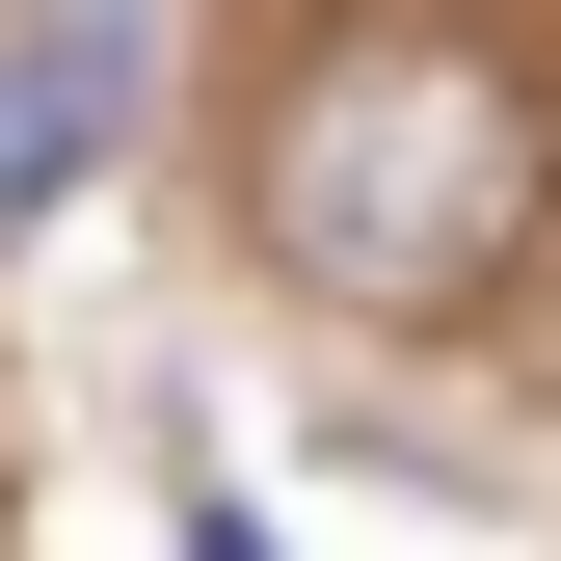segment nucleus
Listing matches in <instances>:
<instances>
[{"mask_svg":"<svg viewBox=\"0 0 561 561\" xmlns=\"http://www.w3.org/2000/svg\"><path fill=\"white\" fill-rule=\"evenodd\" d=\"M134 134V0H0V215H54Z\"/></svg>","mask_w":561,"mask_h":561,"instance_id":"obj_2","label":"nucleus"},{"mask_svg":"<svg viewBox=\"0 0 561 561\" xmlns=\"http://www.w3.org/2000/svg\"><path fill=\"white\" fill-rule=\"evenodd\" d=\"M535 241V81L508 54H321L267 134V267L321 295H481Z\"/></svg>","mask_w":561,"mask_h":561,"instance_id":"obj_1","label":"nucleus"}]
</instances>
